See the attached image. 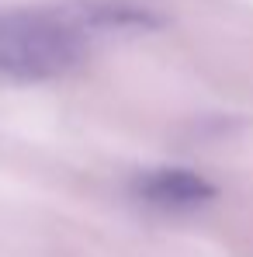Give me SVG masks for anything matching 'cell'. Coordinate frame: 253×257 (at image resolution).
Returning <instances> with one entry per match:
<instances>
[{
	"label": "cell",
	"instance_id": "cell-1",
	"mask_svg": "<svg viewBox=\"0 0 253 257\" xmlns=\"http://www.w3.org/2000/svg\"><path fill=\"white\" fill-rule=\"evenodd\" d=\"M87 32L73 7H0V73L11 80H56L80 66Z\"/></svg>",
	"mask_w": 253,
	"mask_h": 257
},
{
	"label": "cell",
	"instance_id": "cell-2",
	"mask_svg": "<svg viewBox=\"0 0 253 257\" xmlns=\"http://www.w3.org/2000/svg\"><path fill=\"white\" fill-rule=\"evenodd\" d=\"M132 198L156 209V212H194L205 209L211 198L218 195L205 174L191 171V167H146L132 177Z\"/></svg>",
	"mask_w": 253,
	"mask_h": 257
}]
</instances>
